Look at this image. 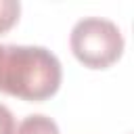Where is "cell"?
I'll return each mask as SVG.
<instances>
[{
    "label": "cell",
    "instance_id": "obj_3",
    "mask_svg": "<svg viewBox=\"0 0 134 134\" xmlns=\"http://www.w3.org/2000/svg\"><path fill=\"white\" fill-rule=\"evenodd\" d=\"M17 134H61V132H59V126L50 117L36 113V115H27L19 124Z\"/></svg>",
    "mask_w": 134,
    "mask_h": 134
},
{
    "label": "cell",
    "instance_id": "obj_1",
    "mask_svg": "<svg viewBox=\"0 0 134 134\" xmlns=\"http://www.w3.org/2000/svg\"><path fill=\"white\" fill-rule=\"evenodd\" d=\"M63 80L59 59L42 46H2L0 50V92L23 100L50 98Z\"/></svg>",
    "mask_w": 134,
    "mask_h": 134
},
{
    "label": "cell",
    "instance_id": "obj_5",
    "mask_svg": "<svg viewBox=\"0 0 134 134\" xmlns=\"http://www.w3.org/2000/svg\"><path fill=\"white\" fill-rule=\"evenodd\" d=\"M0 134H15V117L2 103H0Z\"/></svg>",
    "mask_w": 134,
    "mask_h": 134
},
{
    "label": "cell",
    "instance_id": "obj_4",
    "mask_svg": "<svg viewBox=\"0 0 134 134\" xmlns=\"http://www.w3.org/2000/svg\"><path fill=\"white\" fill-rule=\"evenodd\" d=\"M19 13H21V4L19 2H15V0H0V34L8 31L17 23Z\"/></svg>",
    "mask_w": 134,
    "mask_h": 134
},
{
    "label": "cell",
    "instance_id": "obj_2",
    "mask_svg": "<svg viewBox=\"0 0 134 134\" xmlns=\"http://www.w3.org/2000/svg\"><path fill=\"white\" fill-rule=\"evenodd\" d=\"M69 44L75 59L90 69H107L124 52L119 27L103 17L80 19L71 29Z\"/></svg>",
    "mask_w": 134,
    "mask_h": 134
},
{
    "label": "cell",
    "instance_id": "obj_6",
    "mask_svg": "<svg viewBox=\"0 0 134 134\" xmlns=\"http://www.w3.org/2000/svg\"><path fill=\"white\" fill-rule=\"evenodd\" d=\"M0 50H2V46H0Z\"/></svg>",
    "mask_w": 134,
    "mask_h": 134
}]
</instances>
